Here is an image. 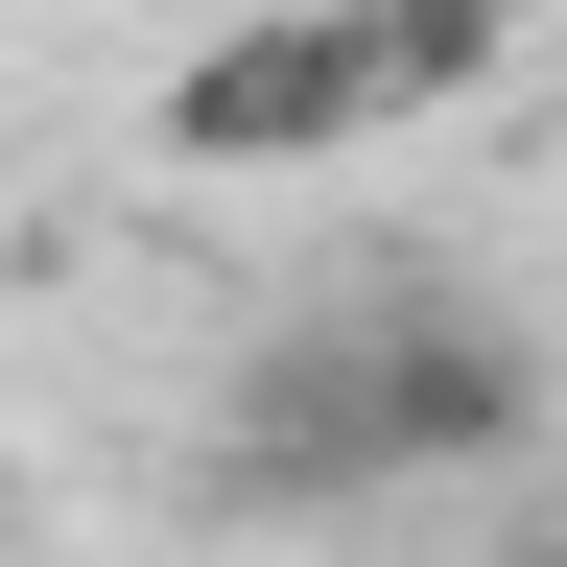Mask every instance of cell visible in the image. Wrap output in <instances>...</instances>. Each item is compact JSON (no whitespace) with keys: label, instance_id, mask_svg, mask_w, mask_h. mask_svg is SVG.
Here are the masks:
<instances>
[{"label":"cell","instance_id":"cell-2","mask_svg":"<svg viewBox=\"0 0 567 567\" xmlns=\"http://www.w3.org/2000/svg\"><path fill=\"white\" fill-rule=\"evenodd\" d=\"M520 24L544 0H260V24H213L166 95H142V142H166V166H354V142L450 118Z\"/></svg>","mask_w":567,"mask_h":567},{"label":"cell","instance_id":"cell-3","mask_svg":"<svg viewBox=\"0 0 567 567\" xmlns=\"http://www.w3.org/2000/svg\"><path fill=\"white\" fill-rule=\"evenodd\" d=\"M496 567H567V520H520V544H496Z\"/></svg>","mask_w":567,"mask_h":567},{"label":"cell","instance_id":"cell-1","mask_svg":"<svg viewBox=\"0 0 567 567\" xmlns=\"http://www.w3.org/2000/svg\"><path fill=\"white\" fill-rule=\"evenodd\" d=\"M544 354L473 284H354V308L237 354V496H402V473H520Z\"/></svg>","mask_w":567,"mask_h":567}]
</instances>
